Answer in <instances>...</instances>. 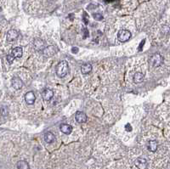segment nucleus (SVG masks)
Instances as JSON below:
<instances>
[{
	"mask_svg": "<svg viewBox=\"0 0 170 169\" xmlns=\"http://www.w3.org/2000/svg\"><path fill=\"white\" fill-rule=\"evenodd\" d=\"M157 147H158V144L156 140H150L148 142V144H147V148L151 152H155L157 151Z\"/></svg>",
	"mask_w": 170,
	"mask_h": 169,
	"instance_id": "nucleus-12",
	"label": "nucleus"
},
{
	"mask_svg": "<svg viewBox=\"0 0 170 169\" xmlns=\"http://www.w3.org/2000/svg\"><path fill=\"white\" fill-rule=\"evenodd\" d=\"M83 33H84V35H83V37L86 38L87 37H89V31L87 29H83Z\"/></svg>",
	"mask_w": 170,
	"mask_h": 169,
	"instance_id": "nucleus-21",
	"label": "nucleus"
},
{
	"mask_svg": "<svg viewBox=\"0 0 170 169\" xmlns=\"http://www.w3.org/2000/svg\"><path fill=\"white\" fill-rule=\"evenodd\" d=\"M167 169H170V163L169 164V165H168V168Z\"/></svg>",
	"mask_w": 170,
	"mask_h": 169,
	"instance_id": "nucleus-24",
	"label": "nucleus"
},
{
	"mask_svg": "<svg viewBox=\"0 0 170 169\" xmlns=\"http://www.w3.org/2000/svg\"><path fill=\"white\" fill-rule=\"evenodd\" d=\"M92 71V66L89 63H85L81 67V71L83 74H89Z\"/></svg>",
	"mask_w": 170,
	"mask_h": 169,
	"instance_id": "nucleus-15",
	"label": "nucleus"
},
{
	"mask_svg": "<svg viewBox=\"0 0 170 169\" xmlns=\"http://www.w3.org/2000/svg\"><path fill=\"white\" fill-rule=\"evenodd\" d=\"M55 137L54 135V134L51 133V132H47V133H45V134H44V140H45V142L48 143V144L53 143V142L55 141Z\"/></svg>",
	"mask_w": 170,
	"mask_h": 169,
	"instance_id": "nucleus-14",
	"label": "nucleus"
},
{
	"mask_svg": "<svg viewBox=\"0 0 170 169\" xmlns=\"http://www.w3.org/2000/svg\"><path fill=\"white\" fill-rule=\"evenodd\" d=\"M133 79L135 83H140L144 80V74H142L141 72H136L133 77Z\"/></svg>",
	"mask_w": 170,
	"mask_h": 169,
	"instance_id": "nucleus-16",
	"label": "nucleus"
},
{
	"mask_svg": "<svg viewBox=\"0 0 170 169\" xmlns=\"http://www.w3.org/2000/svg\"><path fill=\"white\" fill-rule=\"evenodd\" d=\"M12 86L15 89L18 90L21 88V87L23 86V82L19 77H14L12 80Z\"/></svg>",
	"mask_w": 170,
	"mask_h": 169,
	"instance_id": "nucleus-10",
	"label": "nucleus"
},
{
	"mask_svg": "<svg viewBox=\"0 0 170 169\" xmlns=\"http://www.w3.org/2000/svg\"><path fill=\"white\" fill-rule=\"evenodd\" d=\"M7 114H8V110H7L5 107L3 106V107H2V115H3V116H6Z\"/></svg>",
	"mask_w": 170,
	"mask_h": 169,
	"instance_id": "nucleus-20",
	"label": "nucleus"
},
{
	"mask_svg": "<svg viewBox=\"0 0 170 169\" xmlns=\"http://www.w3.org/2000/svg\"><path fill=\"white\" fill-rule=\"evenodd\" d=\"M131 37V33L129 30H120L117 33V38L120 42L122 43H125L127 41H129Z\"/></svg>",
	"mask_w": 170,
	"mask_h": 169,
	"instance_id": "nucleus-3",
	"label": "nucleus"
},
{
	"mask_svg": "<svg viewBox=\"0 0 170 169\" xmlns=\"http://www.w3.org/2000/svg\"><path fill=\"white\" fill-rule=\"evenodd\" d=\"M60 129L61 131L65 134H70L71 132H72V128L71 126L68 125V124H61V127H60Z\"/></svg>",
	"mask_w": 170,
	"mask_h": 169,
	"instance_id": "nucleus-13",
	"label": "nucleus"
},
{
	"mask_svg": "<svg viewBox=\"0 0 170 169\" xmlns=\"http://www.w3.org/2000/svg\"><path fill=\"white\" fill-rule=\"evenodd\" d=\"M17 168L18 169H30V166L27 162L26 161H20L17 162Z\"/></svg>",
	"mask_w": 170,
	"mask_h": 169,
	"instance_id": "nucleus-17",
	"label": "nucleus"
},
{
	"mask_svg": "<svg viewBox=\"0 0 170 169\" xmlns=\"http://www.w3.org/2000/svg\"><path fill=\"white\" fill-rule=\"evenodd\" d=\"M135 164L139 169H146L148 167V162H147L146 159H145L143 157H138L135 160Z\"/></svg>",
	"mask_w": 170,
	"mask_h": 169,
	"instance_id": "nucleus-4",
	"label": "nucleus"
},
{
	"mask_svg": "<svg viewBox=\"0 0 170 169\" xmlns=\"http://www.w3.org/2000/svg\"><path fill=\"white\" fill-rule=\"evenodd\" d=\"M75 119L78 123H84L87 122V116L84 112L83 111H77L75 114Z\"/></svg>",
	"mask_w": 170,
	"mask_h": 169,
	"instance_id": "nucleus-5",
	"label": "nucleus"
},
{
	"mask_svg": "<svg viewBox=\"0 0 170 169\" xmlns=\"http://www.w3.org/2000/svg\"><path fill=\"white\" fill-rule=\"evenodd\" d=\"M69 71V67H68L67 62L66 61H60L55 68V72L59 77H65L67 75Z\"/></svg>",
	"mask_w": 170,
	"mask_h": 169,
	"instance_id": "nucleus-1",
	"label": "nucleus"
},
{
	"mask_svg": "<svg viewBox=\"0 0 170 169\" xmlns=\"http://www.w3.org/2000/svg\"><path fill=\"white\" fill-rule=\"evenodd\" d=\"M163 58L158 53L152 55L150 58V63L152 67H160L163 64Z\"/></svg>",
	"mask_w": 170,
	"mask_h": 169,
	"instance_id": "nucleus-2",
	"label": "nucleus"
},
{
	"mask_svg": "<svg viewBox=\"0 0 170 169\" xmlns=\"http://www.w3.org/2000/svg\"><path fill=\"white\" fill-rule=\"evenodd\" d=\"M71 51H72V53L77 54V53L78 52V49H77V47H74V48H72V49H71Z\"/></svg>",
	"mask_w": 170,
	"mask_h": 169,
	"instance_id": "nucleus-23",
	"label": "nucleus"
},
{
	"mask_svg": "<svg viewBox=\"0 0 170 169\" xmlns=\"http://www.w3.org/2000/svg\"><path fill=\"white\" fill-rule=\"evenodd\" d=\"M125 128H126V130L127 131H132V128H131V125L130 124H127Z\"/></svg>",
	"mask_w": 170,
	"mask_h": 169,
	"instance_id": "nucleus-22",
	"label": "nucleus"
},
{
	"mask_svg": "<svg viewBox=\"0 0 170 169\" xmlns=\"http://www.w3.org/2000/svg\"><path fill=\"white\" fill-rule=\"evenodd\" d=\"M42 97L45 101H49L54 97V91L50 88H45L42 93Z\"/></svg>",
	"mask_w": 170,
	"mask_h": 169,
	"instance_id": "nucleus-6",
	"label": "nucleus"
},
{
	"mask_svg": "<svg viewBox=\"0 0 170 169\" xmlns=\"http://www.w3.org/2000/svg\"><path fill=\"white\" fill-rule=\"evenodd\" d=\"M9 55H10L14 59H15V58H21V57L22 56V55H23V49H22L21 47L14 48V49L11 50V52H10Z\"/></svg>",
	"mask_w": 170,
	"mask_h": 169,
	"instance_id": "nucleus-7",
	"label": "nucleus"
},
{
	"mask_svg": "<svg viewBox=\"0 0 170 169\" xmlns=\"http://www.w3.org/2000/svg\"><path fill=\"white\" fill-rule=\"evenodd\" d=\"M34 48L37 50H43L45 48V43L42 39H36L33 43Z\"/></svg>",
	"mask_w": 170,
	"mask_h": 169,
	"instance_id": "nucleus-11",
	"label": "nucleus"
},
{
	"mask_svg": "<svg viewBox=\"0 0 170 169\" xmlns=\"http://www.w3.org/2000/svg\"><path fill=\"white\" fill-rule=\"evenodd\" d=\"M19 37V33L15 30V29H11L9 30L7 34H6V39L9 41V42H11V41H14L15 40L17 37Z\"/></svg>",
	"mask_w": 170,
	"mask_h": 169,
	"instance_id": "nucleus-8",
	"label": "nucleus"
},
{
	"mask_svg": "<svg viewBox=\"0 0 170 169\" xmlns=\"http://www.w3.org/2000/svg\"><path fill=\"white\" fill-rule=\"evenodd\" d=\"M6 60L8 61V62H9V64H11V63L13 62V61H14L15 59H14V58H13V57H12V56H11L10 55H7V57H6Z\"/></svg>",
	"mask_w": 170,
	"mask_h": 169,
	"instance_id": "nucleus-19",
	"label": "nucleus"
},
{
	"mask_svg": "<svg viewBox=\"0 0 170 169\" xmlns=\"http://www.w3.org/2000/svg\"><path fill=\"white\" fill-rule=\"evenodd\" d=\"M35 100H36V96L34 94V93L33 91H29L25 95V100H26V103L27 104H33L34 102H35Z\"/></svg>",
	"mask_w": 170,
	"mask_h": 169,
	"instance_id": "nucleus-9",
	"label": "nucleus"
},
{
	"mask_svg": "<svg viewBox=\"0 0 170 169\" xmlns=\"http://www.w3.org/2000/svg\"><path fill=\"white\" fill-rule=\"evenodd\" d=\"M93 16H94V18H95V20H97V21H101L102 19H103V16H102L101 14H99V13H95V14H94V15H93Z\"/></svg>",
	"mask_w": 170,
	"mask_h": 169,
	"instance_id": "nucleus-18",
	"label": "nucleus"
}]
</instances>
